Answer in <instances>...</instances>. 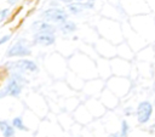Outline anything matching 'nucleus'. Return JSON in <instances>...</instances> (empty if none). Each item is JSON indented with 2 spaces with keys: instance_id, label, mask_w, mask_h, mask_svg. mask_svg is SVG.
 Instances as JSON below:
<instances>
[{
  "instance_id": "nucleus-1",
  "label": "nucleus",
  "mask_w": 155,
  "mask_h": 137,
  "mask_svg": "<svg viewBox=\"0 0 155 137\" xmlns=\"http://www.w3.org/2000/svg\"><path fill=\"white\" fill-rule=\"evenodd\" d=\"M24 81V79L19 75V74H12V78L11 80L8 81V84L6 85L5 90H2V93H1V97H4L5 95H10V96H19L21 93V90H22V86H21V82Z\"/></svg>"
},
{
  "instance_id": "nucleus-2",
  "label": "nucleus",
  "mask_w": 155,
  "mask_h": 137,
  "mask_svg": "<svg viewBox=\"0 0 155 137\" xmlns=\"http://www.w3.org/2000/svg\"><path fill=\"white\" fill-rule=\"evenodd\" d=\"M42 17L46 21L51 22H58V23H64L67 22L68 15L64 10L62 8H47L42 12Z\"/></svg>"
},
{
  "instance_id": "nucleus-3",
  "label": "nucleus",
  "mask_w": 155,
  "mask_h": 137,
  "mask_svg": "<svg viewBox=\"0 0 155 137\" xmlns=\"http://www.w3.org/2000/svg\"><path fill=\"white\" fill-rule=\"evenodd\" d=\"M153 114V105L150 102H140L137 108V119L139 124H145L149 121Z\"/></svg>"
},
{
  "instance_id": "nucleus-4",
  "label": "nucleus",
  "mask_w": 155,
  "mask_h": 137,
  "mask_svg": "<svg viewBox=\"0 0 155 137\" xmlns=\"http://www.w3.org/2000/svg\"><path fill=\"white\" fill-rule=\"evenodd\" d=\"M30 55V48H28L23 42H16L11 48L7 50L6 56L7 57H15V56H28Z\"/></svg>"
},
{
  "instance_id": "nucleus-5",
  "label": "nucleus",
  "mask_w": 155,
  "mask_h": 137,
  "mask_svg": "<svg viewBox=\"0 0 155 137\" xmlns=\"http://www.w3.org/2000/svg\"><path fill=\"white\" fill-rule=\"evenodd\" d=\"M12 68L19 70V72H36L38 70V67L35 64V62L33 61H27V59H22V61H18V62H12L11 64Z\"/></svg>"
},
{
  "instance_id": "nucleus-6",
  "label": "nucleus",
  "mask_w": 155,
  "mask_h": 137,
  "mask_svg": "<svg viewBox=\"0 0 155 137\" xmlns=\"http://www.w3.org/2000/svg\"><path fill=\"white\" fill-rule=\"evenodd\" d=\"M34 41L36 44H40V45H52L54 44L56 41V38L53 34H50V33H36L34 35Z\"/></svg>"
},
{
  "instance_id": "nucleus-7",
  "label": "nucleus",
  "mask_w": 155,
  "mask_h": 137,
  "mask_svg": "<svg viewBox=\"0 0 155 137\" xmlns=\"http://www.w3.org/2000/svg\"><path fill=\"white\" fill-rule=\"evenodd\" d=\"M33 29L36 30V33H50V34H53V32H54V27H52L51 24L45 23V22H35L33 24Z\"/></svg>"
},
{
  "instance_id": "nucleus-8",
  "label": "nucleus",
  "mask_w": 155,
  "mask_h": 137,
  "mask_svg": "<svg viewBox=\"0 0 155 137\" xmlns=\"http://www.w3.org/2000/svg\"><path fill=\"white\" fill-rule=\"evenodd\" d=\"M0 129H1V131H2L4 137H12V136L15 135V129H13L7 121H5V120H2V121L0 122Z\"/></svg>"
},
{
  "instance_id": "nucleus-9",
  "label": "nucleus",
  "mask_w": 155,
  "mask_h": 137,
  "mask_svg": "<svg viewBox=\"0 0 155 137\" xmlns=\"http://www.w3.org/2000/svg\"><path fill=\"white\" fill-rule=\"evenodd\" d=\"M75 29H76V25H75L74 22L68 21V22H64V23L61 24V30H62L63 33H71V32H74Z\"/></svg>"
},
{
  "instance_id": "nucleus-10",
  "label": "nucleus",
  "mask_w": 155,
  "mask_h": 137,
  "mask_svg": "<svg viewBox=\"0 0 155 137\" xmlns=\"http://www.w3.org/2000/svg\"><path fill=\"white\" fill-rule=\"evenodd\" d=\"M12 124H13V126L17 127L18 130H21V131H27V127L23 125V121H22L21 118H15L13 121H12Z\"/></svg>"
},
{
  "instance_id": "nucleus-11",
  "label": "nucleus",
  "mask_w": 155,
  "mask_h": 137,
  "mask_svg": "<svg viewBox=\"0 0 155 137\" xmlns=\"http://www.w3.org/2000/svg\"><path fill=\"white\" fill-rule=\"evenodd\" d=\"M68 8H69V11L71 13L78 15L80 12V10H81V5H80V2L79 4H68Z\"/></svg>"
},
{
  "instance_id": "nucleus-12",
  "label": "nucleus",
  "mask_w": 155,
  "mask_h": 137,
  "mask_svg": "<svg viewBox=\"0 0 155 137\" xmlns=\"http://www.w3.org/2000/svg\"><path fill=\"white\" fill-rule=\"evenodd\" d=\"M128 135V124L126 120L121 121V136L120 137H127Z\"/></svg>"
},
{
  "instance_id": "nucleus-13",
  "label": "nucleus",
  "mask_w": 155,
  "mask_h": 137,
  "mask_svg": "<svg viewBox=\"0 0 155 137\" xmlns=\"http://www.w3.org/2000/svg\"><path fill=\"white\" fill-rule=\"evenodd\" d=\"M80 5H81V7H85V8H92V7H93V2H91V1L84 2V4L80 2Z\"/></svg>"
},
{
  "instance_id": "nucleus-14",
  "label": "nucleus",
  "mask_w": 155,
  "mask_h": 137,
  "mask_svg": "<svg viewBox=\"0 0 155 137\" xmlns=\"http://www.w3.org/2000/svg\"><path fill=\"white\" fill-rule=\"evenodd\" d=\"M8 8H4V10H1V17H0V19L1 21H4L5 18H6V16H7V13H8Z\"/></svg>"
},
{
  "instance_id": "nucleus-15",
  "label": "nucleus",
  "mask_w": 155,
  "mask_h": 137,
  "mask_svg": "<svg viewBox=\"0 0 155 137\" xmlns=\"http://www.w3.org/2000/svg\"><path fill=\"white\" fill-rule=\"evenodd\" d=\"M10 38H11V34H8V35H5V36H2V38H1V40H0V44H5V42H6V41H7V40H8Z\"/></svg>"
},
{
  "instance_id": "nucleus-16",
  "label": "nucleus",
  "mask_w": 155,
  "mask_h": 137,
  "mask_svg": "<svg viewBox=\"0 0 155 137\" xmlns=\"http://www.w3.org/2000/svg\"><path fill=\"white\" fill-rule=\"evenodd\" d=\"M109 137H119V133H111Z\"/></svg>"
}]
</instances>
